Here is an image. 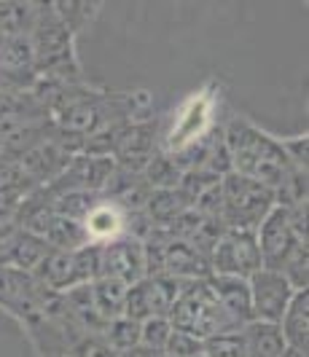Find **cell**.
I'll use <instances>...</instances> for the list:
<instances>
[{
  "mask_svg": "<svg viewBox=\"0 0 309 357\" xmlns=\"http://www.w3.org/2000/svg\"><path fill=\"white\" fill-rule=\"evenodd\" d=\"M210 113H213V97L207 91L191 94L183 102L181 113L175 119L172 135H169V148L172 151H183L194 140H199L202 135L207 132V126H210Z\"/></svg>",
  "mask_w": 309,
  "mask_h": 357,
  "instance_id": "obj_1",
  "label": "cell"
},
{
  "mask_svg": "<svg viewBox=\"0 0 309 357\" xmlns=\"http://www.w3.org/2000/svg\"><path fill=\"white\" fill-rule=\"evenodd\" d=\"M86 229H89L94 239H110V236H116L121 231V215L116 210H110V207H100V210H94L89 215Z\"/></svg>",
  "mask_w": 309,
  "mask_h": 357,
  "instance_id": "obj_2",
  "label": "cell"
}]
</instances>
